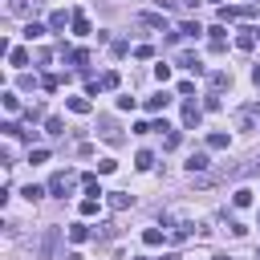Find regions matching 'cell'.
Listing matches in <instances>:
<instances>
[{
  "label": "cell",
  "instance_id": "cell-17",
  "mask_svg": "<svg viewBox=\"0 0 260 260\" xmlns=\"http://www.w3.org/2000/svg\"><path fill=\"white\" fill-rule=\"evenodd\" d=\"M207 81H211V89H223V85H232V77H228L223 69H211V73H207Z\"/></svg>",
  "mask_w": 260,
  "mask_h": 260
},
{
  "label": "cell",
  "instance_id": "cell-40",
  "mask_svg": "<svg viewBox=\"0 0 260 260\" xmlns=\"http://www.w3.org/2000/svg\"><path fill=\"white\" fill-rule=\"evenodd\" d=\"M215 260H232V256H215Z\"/></svg>",
  "mask_w": 260,
  "mask_h": 260
},
{
  "label": "cell",
  "instance_id": "cell-29",
  "mask_svg": "<svg viewBox=\"0 0 260 260\" xmlns=\"http://www.w3.org/2000/svg\"><path fill=\"white\" fill-rule=\"evenodd\" d=\"M45 130H49V134H65V122H61V118H45Z\"/></svg>",
  "mask_w": 260,
  "mask_h": 260
},
{
  "label": "cell",
  "instance_id": "cell-4",
  "mask_svg": "<svg viewBox=\"0 0 260 260\" xmlns=\"http://www.w3.org/2000/svg\"><path fill=\"white\" fill-rule=\"evenodd\" d=\"M106 203H110L114 211H126V207H134V195H130V191H110Z\"/></svg>",
  "mask_w": 260,
  "mask_h": 260
},
{
  "label": "cell",
  "instance_id": "cell-13",
  "mask_svg": "<svg viewBox=\"0 0 260 260\" xmlns=\"http://www.w3.org/2000/svg\"><path fill=\"white\" fill-rule=\"evenodd\" d=\"M228 142H232V138H228L223 130H215V134H207V150H228Z\"/></svg>",
  "mask_w": 260,
  "mask_h": 260
},
{
  "label": "cell",
  "instance_id": "cell-18",
  "mask_svg": "<svg viewBox=\"0 0 260 260\" xmlns=\"http://www.w3.org/2000/svg\"><path fill=\"white\" fill-rule=\"evenodd\" d=\"M0 102H4V110H8V114H16V110H20V98H16L12 89H4V93H0Z\"/></svg>",
  "mask_w": 260,
  "mask_h": 260
},
{
  "label": "cell",
  "instance_id": "cell-12",
  "mask_svg": "<svg viewBox=\"0 0 260 260\" xmlns=\"http://www.w3.org/2000/svg\"><path fill=\"white\" fill-rule=\"evenodd\" d=\"M179 65H183V69H191V73H203V61H199L195 53H179Z\"/></svg>",
  "mask_w": 260,
  "mask_h": 260
},
{
  "label": "cell",
  "instance_id": "cell-33",
  "mask_svg": "<svg viewBox=\"0 0 260 260\" xmlns=\"http://www.w3.org/2000/svg\"><path fill=\"white\" fill-rule=\"evenodd\" d=\"M134 57H138V61H150V57H154V49H150V45H138V49H134Z\"/></svg>",
  "mask_w": 260,
  "mask_h": 260
},
{
  "label": "cell",
  "instance_id": "cell-39",
  "mask_svg": "<svg viewBox=\"0 0 260 260\" xmlns=\"http://www.w3.org/2000/svg\"><path fill=\"white\" fill-rule=\"evenodd\" d=\"M134 260H150V256H134Z\"/></svg>",
  "mask_w": 260,
  "mask_h": 260
},
{
  "label": "cell",
  "instance_id": "cell-21",
  "mask_svg": "<svg viewBox=\"0 0 260 260\" xmlns=\"http://www.w3.org/2000/svg\"><path fill=\"white\" fill-rule=\"evenodd\" d=\"M24 37H28V41H41V37H45V24L28 20V24H24Z\"/></svg>",
  "mask_w": 260,
  "mask_h": 260
},
{
  "label": "cell",
  "instance_id": "cell-30",
  "mask_svg": "<svg viewBox=\"0 0 260 260\" xmlns=\"http://www.w3.org/2000/svg\"><path fill=\"white\" fill-rule=\"evenodd\" d=\"M41 195H45V187H37V183H28V187H24V199H28V203H37Z\"/></svg>",
  "mask_w": 260,
  "mask_h": 260
},
{
  "label": "cell",
  "instance_id": "cell-5",
  "mask_svg": "<svg viewBox=\"0 0 260 260\" xmlns=\"http://www.w3.org/2000/svg\"><path fill=\"white\" fill-rule=\"evenodd\" d=\"M207 167H211V158H207V150H195V154L187 158V171H191V175H203Z\"/></svg>",
  "mask_w": 260,
  "mask_h": 260
},
{
  "label": "cell",
  "instance_id": "cell-11",
  "mask_svg": "<svg viewBox=\"0 0 260 260\" xmlns=\"http://www.w3.org/2000/svg\"><path fill=\"white\" fill-rule=\"evenodd\" d=\"M162 240H167V232H162V228H146V232H142V244H146V248H158Z\"/></svg>",
  "mask_w": 260,
  "mask_h": 260
},
{
  "label": "cell",
  "instance_id": "cell-23",
  "mask_svg": "<svg viewBox=\"0 0 260 260\" xmlns=\"http://www.w3.org/2000/svg\"><path fill=\"white\" fill-rule=\"evenodd\" d=\"M65 106H69L73 114H89V98H69Z\"/></svg>",
  "mask_w": 260,
  "mask_h": 260
},
{
  "label": "cell",
  "instance_id": "cell-1",
  "mask_svg": "<svg viewBox=\"0 0 260 260\" xmlns=\"http://www.w3.org/2000/svg\"><path fill=\"white\" fill-rule=\"evenodd\" d=\"M162 223H167V232H171L175 240H187L191 228H195V219H191L183 207H167V211H162Z\"/></svg>",
  "mask_w": 260,
  "mask_h": 260
},
{
  "label": "cell",
  "instance_id": "cell-38",
  "mask_svg": "<svg viewBox=\"0 0 260 260\" xmlns=\"http://www.w3.org/2000/svg\"><path fill=\"white\" fill-rule=\"evenodd\" d=\"M252 81H256V85H260V65H256V69H252Z\"/></svg>",
  "mask_w": 260,
  "mask_h": 260
},
{
  "label": "cell",
  "instance_id": "cell-16",
  "mask_svg": "<svg viewBox=\"0 0 260 260\" xmlns=\"http://www.w3.org/2000/svg\"><path fill=\"white\" fill-rule=\"evenodd\" d=\"M73 32L77 37H89V16L85 12H73Z\"/></svg>",
  "mask_w": 260,
  "mask_h": 260
},
{
  "label": "cell",
  "instance_id": "cell-41",
  "mask_svg": "<svg viewBox=\"0 0 260 260\" xmlns=\"http://www.w3.org/2000/svg\"><path fill=\"white\" fill-rule=\"evenodd\" d=\"M256 260H260V252H256Z\"/></svg>",
  "mask_w": 260,
  "mask_h": 260
},
{
  "label": "cell",
  "instance_id": "cell-15",
  "mask_svg": "<svg viewBox=\"0 0 260 260\" xmlns=\"http://www.w3.org/2000/svg\"><path fill=\"white\" fill-rule=\"evenodd\" d=\"M65 24H73V16H65V12H53L49 16V28L53 32H65Z\"/></svg>",
  "mask_w": 260,
  "mask_h": 260
},
{
  "label": "cell",
  "instance_id": "cell-37",
  "mask_svg": "<svg viewBox=\"0 0 260 260\" xmlns=\"http://www.w3.org/2000/svg\"><path fill=\"white\" fill-rule=\"evenodd\" d=\"M248 114H252V118H260V102H256V106H248Z\"/></svg>",
  "mask_w": 260,
  "mask_h": 260
},
{
  "label": "cell",
  "instance_id": "cell-20",
  "mask_svg": "<svg viewBox=\"0 0 260 260\" xmlns=\"http://www.w3.org/2000/svg\"><path fill=\"white\" fill-rule=\"evenodd\" d=\"M69 240H73V244H85V240H89V228H85V223H73V228H69Z\"/></svg>",
  "mask_w": 260,
  "mask_h": 260
},
{
  "label": "cell",
  "instance_id": "cell-8",
  "mask_svg": "<svg viewBox=\"0 0 260 260\" xmlns=\"http://www.w3.org/2000/svg\"><path fill=\"white\" fill-rule=\"evenodd\" d=\"M8 12L12 16H32L37 12V0H8Z\"/></svg>",
  "mask_w": 260,
  "mask_h": 260
},
{
  "label": "cell",
  "instance_id": "cell-36",
  "mask_svg": "<svg viewBox=\"0 0 260 260\" xmlns=\"http://www.w3.org/2000/svg\"><path fill=\"white\" fill-rule=\"evenodd\" d=\"M110 171H118V162H114V158H102V162H98V175H110Z\"/></svg>",
  "mask_w": 260,
  "mask_h": 260
},
{
  "label": "cell",
  "instance_id": "cell-22",
  "mask_svg": "<svg viewBox=\"0 0 260 260\" xmlns=\"http://www.w3.org/2000/svg\"><path fill=\"white\" fill-rule=\"evenodd\" d=\"M167 106H171V98H167V93H158V98H146V110H154V114H158V110H167Z\"/></svg>",
  "mask_w": 260,
  "mask_h": 260
},
{
  "label": "cell",
  "instance_id": "cell-26",
  "mask_svg": "<svg viewBox=\"0 0 260 260\" xmlns=\"http://www.w3.org/2000/svg\"><path fill=\"white\" fill-rule=\"evenodd\" d=\"M98 203H102L98 195H89V199H81V215H98Z\"/></svg>",
  "mask_w": 260,
  "mask_h": 260
},
{
  "label": "cell",
  "instance_id": "cell-3",
  "mask_svg": "<svg viewBox=\"0 0 260 260\" xmlns=\"http://www.w3.org/2000/svg\"><path fill=\"white\" fill-rule=\"evenodd\" d=\"M69 191H73V179H69L65 171H57V175L49 179V195H57V199H65Z\"/></svg>",
  "mask_w": 260,
  "mask_h": 260
},
{
  "label": "cell",
  "instance_id": "cell-42",
  "mask_svg": "<svg viewBox=\"0 0 260 260\" xmlns=\"http://www.w3.org/2000/svg\"><path fill=\"white\" fill-rule=\"evenodd\" d=\"M211 4H219V0H211Z\"/></svg>",
  "mask_w": 260,
  "mask_h": 260
},
{
  "label": "cell",
  "instance_id": "cell-6",
  "mask_svg": "<svg viewBox=\"0 0 260 260\" xmlns=\"http://www.w3.org/2000/svg\"><path fill=\"white\" fill-rule=\"evenodd\" d=\"M199 118H203V110L187 98V102H183V126H199Z\"/></svg>",
  "mask_w": 260,
  "mask_h": 260
},
{
  "label": "cell",
  "instance_id": "cell-27",
  "mask_svg": "<svg viewBox=\"0 0 260 260\" xmlns=\"http://www.w3.org/2000/svg\"><path fill=\"white\" fill-rule=\"evenodd\" d=\"M8 61H12V65H28V49H12Z\"/></svg>",
  "mask_w": 260,
  "mask_h": 260
},
{
  "label": "cell",
  "instance_id": "cell-24",
  "mask_svg": "<svg viewBox=\"0 0 260 260\" xmlns=\"http://www.w3.org/2000/svg\"><path fill=\"white\" fill-rule=\"evenodd\" d=\"M199 32H203V28H199L195 20H183V24H179V37H199Z\"/></svg>",
  "mask_w": 260,
  "mask_h": 260
},
{
  "label": "cell",
  "instance_id": "cell-7",
  "mask_svg": "<svg viewBox=\"0 0 260 260\" xmlns=\"http://www.w3.org/2000/svg\"><path fill=\"white\" fill-rule=\"evenodd\" d=\"M98 126H102V138H106V142H110V146H118V142H122V130H118V126H114V122H110V118H102V122H98Z\"/></svg>",
  "mask_w": 260,
  "mask_h": 260
},
{
  "label": "cell",
  "instance_id": "cell-32",
  "mask_svg": "<svg viewBox=\"0 0 260 260\" xmlns=\"http://www.w3.org/2000/svg\"><path fill=\"white\" fill-rule=\"evenodd\" d=\"M45 158H49L45 146H32V150H28V162H45Z\"/></svg>",
  "mask_w": 260,
  "mask_h": 260
},
{
  "label": "cell",
  "instance_id": "cell-28",
  "mask_svg": "<svg viewBox=\"0 0 260 260\" xmlns=\"http://www.w3.org/2000/svg\"><path fill=\"white\" fill-rule=\"evenodd\" d=\"M69 61H73V65H89V49H73Z\"/></svg>",
  "mask_w": 260,
  "mask_h": 260
},
{
  "label": "cell",
  "instance_id": "cell-31",
  "mask_svg": "<svg viewBox=\"0 0 260 260\" xmlns=\"http://www.w3.org/2000/svg\"><path fill=\"white\" fill-rule=\"evenodd\" d=\"M102 89H118V73H114V69L102 73Z\"/></svg>",
  "mask_w": 260,
  "mask_h": 260
},
{
  "label": "cell",
  "instance_id": "cell-34",
  "mask_svg": "<svg viewBox=\"0 0 260 260\" xmlns=\"http://www.w3.org/2000/svg\"><path fill=\"white\" fill-rule=\"evenodd\" d=\"M41 85H45V89H57V85H61V77H57V73H45V77H41Z\"/></svg>",
  "mask_w": 260,
  "mask_h": 260
},
{
  "label": "cell",
  "instance_id": "cell-14",
  "mask_svg": "<svg viewBox=\"0 0 260 260\" xmlns=\"http://www.w3.org/2000/svg\"><path fill=\"white\" fill-rule=\"evenodd\" d=\"M81 187H85V195H98V199H102V187H98V175H93V171L81 175Z\"/></svg>",
  "mask_w": 260,
  "mask_h": 260
},
{
  "label": "cell",
  "instance_id": "cell-19",
  "mask_svg": "<svg viewBox=\"0 0 260 260\" xmlns=\"http://www.w3.org/2000/svg\"><path fill=\"white\" fill-rule=\"evenodd\" d=\"M134 167H138V171H150V167H154V154H150V150H138V154H134Z\"/></svg>",
  "mask_w": 260,
  "mask_h": 260
},
{
  "label": "cell",
  "instance_id": "cell-10",
  "mask_svg": "<svg viewBox=\"0 0 260 260\" xmlns=\"http://www.w3.org/2000/svg\"><path fill=\"white\" fill-rule=\"evenodd\" d=\"M138 24H146V28H167V16H162V12H142Z\"/></svg>",
  "mask_w": 260,
  "mask_h": 260
},
{
  "label": "cell",
  "instance_id": "cell-35",
  "mask_svg": "<svg viewBox=\"0 0 260 260\" xmlns=\"http://www.w3.org/2000/svg\"><path fill=\"white\" fill-rule=\"evenodd\" d=\"M162 146H167V150H175V146H179V130H167V138H162Z\"/></svg>",
  "mask_w": 260,
  "mask_h": 260
},
{
  "label": "cell",
  "instance_id": "cell-9",
  "mask_svg": "<svg viewBox=\"0 0 260 260\" xmlns=\"http://www.w3.org/2000/svg\"><path fill=\"white\" fill-rule=\"evenodd\" d=\"M252 45H256V28H240V32H236V49H240V53H248Z\"/></svg>",
  "mask_w": 260,
  "mask_h": 260
},
{
  "label": "cell",
  "instance_id": "cell-2",
  "mask_svg": "<svg viewBox=\"0 0 260 260\" xmlns=\"http://www.w3.org/2000/svg\"><path fill=\"white\" fill-rule=\"evenodd\" d=\"M37 260H65L61 256V228H45L37 240Z\"/></svg>",
  "mask_w": 260,
  "mask_h": 260
},
{
  "label": "cell",
  "instance_id": "cell-25",
  "mask_svg": "<svg viewBox=\"0 0 260 260\" xmlns=\"http://www.w3.org/2000/svg\"><path fill=\"white\" fill-rule=\"evenodd\" d=\"M232 203H236V207H248V203H252V191H248V187H240V191L232 195Z\"/></svg>",
  "mask_w": 260,
  "mask_h": 260
}]
</instances>
